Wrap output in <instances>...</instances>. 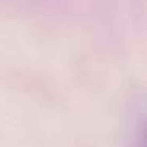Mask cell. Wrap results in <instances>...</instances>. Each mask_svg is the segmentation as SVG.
<instances>
[]
</instances>
